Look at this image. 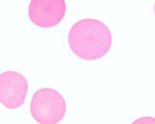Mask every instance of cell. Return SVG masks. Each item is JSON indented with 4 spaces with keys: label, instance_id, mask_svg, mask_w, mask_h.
I'll use <instances>...</instances> for the list:
<instances>
[{
    "label": "cell",
    "instance_id": "5",
    "mask_svg": "<svg viewBox=\"0 0 155 124\" xmlns=\"http://www.w3.org/2000/svg\"><path fill=\"white\" fill-rule=\"evenodd\" d=\"M131 124H155V117L142 116L135 119Z\"/></svg>",
    "mask_w": 155,
    "mask_h": 124
},
{
    "label": "cell",
    "instance_id": "2",
    "mask_svg": "<svg viewBox=\"0 0 155 124\" xmlns=\"http://www.w3.org/2000/svg\"><path fill=\"white\" fill-rule=\"evenodd\" d=\"M67 105L63 96L51 88H43L34 93L30 103V113L40 124H57L66 113Z\"/></svg>",
    "mask_w": 155,
    "mask_h": 124
},
{
    "label": "cell",
    "instance_id": "3",
    "mask_svg": "<svg viewBox=\"0 0 155 124\" xmlns=\"http://www.w3.org/2000/svg\"><path fill=\"white\" fill-rule=\"evenodd\" d=\"M66 8L63 0H32L28 6V16L37 27L51 28L61 22Z\"/></svg>",
    "mask_w": 155,
    "mask_h": 124
},
{
    "label": "cell",
    "instance_id": "1",
    "mask_svg": "<svg viewBox=\"0 0 155 124\" xmlns=\"http://www.w3.org/2000/svg\"><path fill=\"white\" fill-rule=\"evenodd\" d=\"M111 31L102 21L82 19L69 30L68 44L78 57L85 60H96L109 52L112 46Z\"/></svg>",
    "mask_w": 155,
    "mask_h": 124
},
{
    "label": "cell",
    "instance_id": "6",
    "mask_svg": "<svg viewBox=\"0 0 155 124\" xmlns=\"http://www.w3.org/2000/svg\"><path fill=\"white\" fill-rule=\"evenodd\" d=\"M153 9H154V14H155V3H154V7H153Z\"/></svg>",
    "mask_w": 155,
    "mask_h": 124
},
{
    "label": "cell",
    "instance_id": "4",
    "mask_svg": "<svg viewBox=\"0 0 155 124\" xmlns=\"http://www.w3.org/2000/svg\"><path fill=\"white\" fill-rule=\"evenodd\" d=\"M28 92V83L23 74L8 71L0 74V103L10 109L24 103Z\"/></svg>",
    "mask_w": 155,
    "mask_h": 124
}]
</instances>
